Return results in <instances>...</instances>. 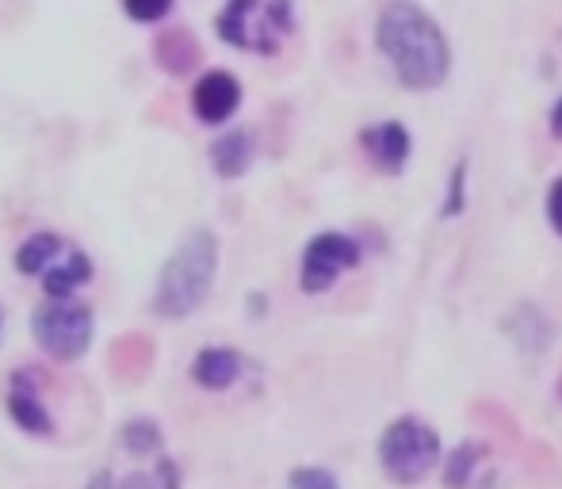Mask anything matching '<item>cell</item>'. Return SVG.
<instances>
[{
  "label": "cell",
  "mask_w": 562,
  "mask_h": 489,
  "mask_svg": "<svg viewBox=\"0 0 562 489\" xmlns=\"http://www.w3.org/2000/svg\"><path fill=\"white\" fill-rule=\"evenodd\" d=\"M364 146L379 169L399 172L410 157V131L402 123H379L371 131H364Z\"/></svg>",
  "instance_id": "cell-9"
},
{
  "label": "cell",
  "mask_w": 562,
  "mask_h": 489,
  "mask_svg": "<svg viewBox=\"0 0 562 489\" xmlns=\"http://www.w3.org/2000/svg\"><path fill=\"white\" fill-rule=\"evenodd\" d=\"M32 333L39 341V349L54 359H81L93 344L96 333V314L93 306L77 303V298H47L35 310Z\"/></svg>",
  "instance_id": "cell-4"
},
{
  "label": "cell",
  "mask_w": 562,
  "mask_h": 489,
  "mask_svg": "<svg viewBox=\"0 0 562 489\" xmlns=\"http://www.w3.org/2000/svg\"><path fill=\"white\" fill-rule=\"evenodd\" d=\"M169 4H154V9H138V4H126V16L131 20H142V24H154V20L169 16Z\"/></svg>",
  "instance_id": "cell-20"
},
{
  "label": "cell",
  "mask_w": 562,
  "mask_h": 489,
  "mask_svg": "<svg viewBox=\"0 0 562 489\" xmlns=\"http://www.w3.org/2000/svg\"><path fill=\"white\" fill-rule=\"evenodd\" d=\"M211 164H215V172H219L222 180L242 176V172L253 164V138L245 131H227L222 138H215Z\"/></svg>",
  "instance_id": "cell-13"
},
{
  "label": "cell",
  "mask_w": 562,
  "mask_h": 489,
  "mask_svg": "<svg viewBox=\"0 0 562 489\" xmlns=\"http://www.w3.org/2000/svg\"><path fill=\"white\" fill-rule=\"evenodd\" d=\"M123 443H126V451L131 455H157L161 451V428H157V420L154 417H134V420H126V428H123Z\"/></svg>",
  "instance_id": "cell-15"
},
{
  "label": "cell",
  "mask_w": 562,
  "mask_h": 489,
  "mask_svg": "<svg viewBox=\"0 0 562 489\" xmlns=\"http://www.w3.org/2000/svg\"><path fill=\"white\" fill-rule=\"evenodd\" d=\"M475 455L478 448H471V443H463L460 451H455L452 459H448V470H444V481L452 489H463V481L471 478V470H475Z\"/></svg>",
  "instance_id": "cell-16"
},
{
  "label": "cell",
  "mask_w": 562,
  "mask_h": 489,
  "mask_svg": "<svg viewBox=\"0 0 562 489\" xmlns=\"http://www.w3.org/2000/svg\"><path fill=\"white\" fill-rule=\"evenodd\" d=\"M88 489H180V474L169 459L157 463V470H134V474H96V481Z\"/></svg>",
  "instance_id": "cell-14"
},
{
  "label": "cell",
  "mask_w": 562,
  "mask_h": 489,
  "mask_svg": "<svg viewBox=\"0 0 562 489\" xmlns=\"http://www.w3.org/2000/svg\"><path fill=\"white\" fill-rule=\"evenodd\" d=\"M359 260V245L344 233H318L303 253V291L306 295H321L337 283L344 268Z\"/></svg>",
  "instance_id": "cell-6"
},
{
  "label": "cell",
  "mask_w": 562,
  "mask_h": 489,
  "mask_svg": "<svg viewBox=\"0 0 562 489\" xmlns=\"http://www.w3.org/2000/svg\"><path fill=\"white\" fill-rule=\"evenodd\" d=\"M379 459H383L387 474L402 486H414L425 474L437 466L440 459V440L425 420L417 417H402L379 440Z\"/></svg>",
  "instance_id": "cell-5"
},
{
  "label": "cell",
  "mask_w": 562,
  "mask_h": 489,
  "mask_svg": "<svg viewBox=\"0 0 562 489\" xmlns=\"http://www.w3.org/2000/svg\"><path fill=\"white\" fill-rule=\"evenodd\" d=\"M237 108H242V85H237L234 73L211 70L192 88V111H196L199 123H227Z\"/></svg>",
  "instance_id": "cell-7"
},
{
  "label": "cell",
  "mask_w": 562,
  "mask_h": 489,
  "mask_svg": "<svg viewBox=\"0 0 562 489\" xmlns=\"http://www.w3.org/2000/svg\"><path fill=\"white\" fill-rule=\"evenodd\" d=\"M219 272V237L211 230H192L164 260L154 291V310L161 318H187L211 295Z\"/></svg>",
  "instance_id": "cell-2"
},
{
  "label": "cell",
  "mask_w": 562,
  "mask_h": 489,
  "mask_svg": "<svg viewBox=\"0 0 562 489\" xmlns=\"http://www.w3.org/2000/svg\"><path fill=\"white\" fill-rule=\"evenodd\" d=\"M551 134H554V138H562V100L551 108Z\"/></svg>",
  "instance_id": "cell-21"
},
{
  "label": "cell",
  "mask_w": 562,
  "mask_h": 489,
  "mask_svg": "<svg viewBox=\"0 0 562 489\" xmlns=\"http://www.w3.org/2000/svg\"><path fill=\"white\" fill-rule=\"evenodd\" d=\"M9 413L24 432L32 436H50L54 432V420H50L47 405H42L39 390H35V375H16L9 390Z\"/></svg>",
  "instance_id": "cell-8"
},
{
  "label": "cell",
  "mask_w": 562,
  "mask_h": 489,
  "mask_svg": "<svg viewBox=\"0 0 562 489\" xmlns=\"http://www.w3.org/2000/svg\"><path fill=\"white\" fill-rule=\"evenodd\" d=\"M219 39L253 54H276L291 35V4L268 0H234L219 12Z\"/></svg>",
  "instance_id": "cell-3"
},
{
  "label": "cell",
  "mask_w": 562,
  "mask_h": 489,
  "mask_svg": "<svg viewBox=\"0 0 562 489\" xmlns=\"http://www.w3.org/2000/svg\"><path fill=\"white\" fill-rule=\"evenodd\" d=\"M242 375V356L234 349H204L192 359V379L204 390H227Z\"/></svg>",
  "instance_id": "cell-10"
},
{
  "label": "cell",
  "mask_w": 562,
  "mask_h": 489,
  "mask_svg": "<svg viewBox=\"0 0 562 489\" xmlns=\"http://www.w3.org/2000/svg\"><path fill=\"white\" fill-rule=\"evenodd\" d=\"M0 329H4V310H0Z\"/></svg>",
  "instance_id": "cell-22"
},
{
  "label": "cell",
  "mask_w": 562,
  "mask_h": 489,
  "mask_svg": "<svg viewBox=\"0 0 562 489\" xmlns=\"http://www.w3.org/2000/svg\"><path fill=\"white\" fill-rule=\"evenodd\" d=\"M463 176H467V164H455V172H452V195H448V203H444V215L452 218V215H460L463 210Z\"/></svg>",
  "instance_id": "cell-18"
},
{
  "label": "cell",
  "mask_w": 562,
  "mask_h": 489,
  "mask_svg": "<svg viewBox=\"0 0 562 489\" xmlns=\"http://www.w3.org/2000/svg\"><path fill=\"white\" fill-rule=\"evenodd\" d=\"M65 249H70V241H62L58 233H32V237L16 249V272L39 276L42 280V276L65 257Z\"/></svg>",
  "instance_id": "cell-12"
},
{
  "label": "cell",
  "mask_w": 562,
  "mask_h": 489,
  "mask_svg": "<svg viewBox=\"0 0 562 489\" xmlns=\"http://www.w3.org/2000/svg\"><path fill=\"white\" fill-rule=\"evenodd\" d=\"M88 280H93V260H88V253L70 245L65 257L42 276V291H47V298H73V291H81Z\"/></svg>",
  "instance_id": "cell-11"
},
{
  "label": "cell",
  "mask_w": 562,
  "mask_h": 489,
  "mask_svg": "<svg viewBox=\"0 0 562 489\" xmlns=\"http://www.w3.org/2000/svg\"><path fill=\"white\" fill-rule=\"evenodd\" d=\"M547 218H551V225L562 233V176L551 184V192H547Z\"/></svg>",
  "instance_id": "cell-19"
},
{
  "label": "cell",
  "mask_w": 562,
  "mask_h": 489,
  "mask_svg": "<svg viewBox=\"0 0 562 489\" xmlns=\"http://www.w3.org/2000/svg\"><path fill=\"white\" fill-rule=\"evenodd\" d=\"M291 489H337V478L321 466H303L291 474Z\"/></svg>",
  "instance_id": "cell-17"
},
{
  "label": "cell",
  "mask_w": 562,
  "mask_h": 489,
  "mask_svg": "<svg viewBox=\"0 0 562 489\" xmlns=\"http://www.w3.org/2000/svg\"><path fill=\"white\" fill-rule=\"evenodd\" d=\"M379 50L391 58L394 73L406 88H437L448 77V39L437 27V20L429 16L417 4H387L383 16H379Z\"/></svg>",
  "instance_id": "cell-1"
}]
</instances>
